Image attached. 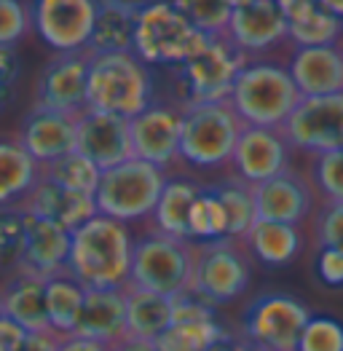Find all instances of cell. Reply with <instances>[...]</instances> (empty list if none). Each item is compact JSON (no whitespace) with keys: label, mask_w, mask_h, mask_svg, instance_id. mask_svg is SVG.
<instances>
[{"label":"cell","mask_w":343,"mask_h":351,"mask_svg":"<svg viewBox=\"0 0 343 351\" xmlns=\"http://www.w3.org/2000/svg\"><path fill=\"white\" fill-rule=\"evenodd\" d=\"M78 153L94 161L102 172L134 156L132 150V129L129 118L102 113V110H84L78 116Z\"/></svg>","instance_id":"obj_16"},{"label":"cell","mask_w":343,"mask_h":351,"mask_svg":"<svg viewBox=\"0 0 343 351\" xmlns=\"http://www.w3.org/2000/svg\"><path fill=\"white\" fill-rule=\"evenodd\" d=\"M289 147L306 153H333L343 147V94L303 97L282 126Z\"/></svg>","instance_id":"obj_12"},{"label":"cell","mask_w":343,"mask_h":351,"mask_svg":"<svg viewBox=\"0 0 343 351\" xmlns=\"http://www.w3.org/2000/svg\"><path fill=\"white\" fill-rule=\"evenodd\" d=\"M25 335L27 332L14 322V319H8V317L0 314V351H16V346L22 343Z\"/></svg>","instance_id":"obj_44"},{"label":"cell","mask_w":343,"mask_h":351,"mask_svg":"<svg viewBox=\"0 0 343 351\" xmlns=\"http://www.w3.org/2000/svg\"><path fill=\"white\" fill-rule=\"evenodd\" d=\"M252 191H255L257 220L298 226L314 206V193L309 180L298 175L295 169H287L260 185H252Z\"/></svg>","instance_id":"obj_19"},{"label":"cell","mask_w":343,"mask_h":351,"mask_svg":"<svg viewBox=\"0 0 343 351\" xmlns=\"http://www.w3.org/2000/svg\"><path fill=\"white\" fill-rule=\"evenodd\" d=\"M43 177L54 180V182L64 185V188H70V191H78V193L94 196L97 188H99V180H102V169H99L94 161H88L84 153L75 150V153L59 158V161H54V164L43 167Z\"/></svg>","instance_id":"obj_33"},{"label":"cell","mask_w":343,"mask_h":351,"mask_svg":"<svg viewBox=\"0 0 343 351\" xmlns=\"http://www.w3.org/2000/svg\"><path fill=\"white\" fill-rule=\"evenodd\" d=\"M134 158L156 164L161 169L172 167L180 158L182 140V108L150 105L140 116L129 121Z\"/></svg>","instance_id":"obj_14"},{"label":"cell","mask_w":343,"mask_h":351,"mask_svg":"<svg viewBox=\"0 0 343 351\" xmlns=\"http://www.w3.org/2000/svg\"><path fill=\"white\" fill-rule=\"evenodd\" d=\"M191 239L193 241L228 239V217H226L223 202L212 191V185L201 191L196 204H193V212H191Z\"/></svg>","instance_id":"obj_34"},{"label":"cell","mask_w":343,"mask_h":351,"mask_svg":"<svg viewBox=\"0 0 343 351\" xmlns=\"http://www.w3.org/2000/svg\"><path fill=\"white\" fill-rule=\"evenodd\" d=\"M252 265L239 239H217L193 244V279L191 293L212 306L233 303L247 293Z\"/></svg>","instance_id":"obj_8"},{"label":"cell","mask_w":343,"mask_h":351,"mask_svg":"<svg viewBox=\"0 0 343 351\" xmlns=\"http://www.w3.org/2000/svg\"><path fill=\"white\" fill-rule=\"evenodd\" d=\"M316 274L327 287H343V252L341 250H319Z\"/></svg>","instance_id":"obj_41"},{"label":"cell","mask_w":343,"mask_h":351,"mask_svg":"<svg viewBox=\"0 0 343 351\" xmlns=\"http://www.w3.org/2000/svg\"><path fill=\"white\" fill-rule=\"evenodd\" d=\"M204 191L199 182L185 180V177H172L164 185V193L158 199V206L153 212V231H161L182 241H193L191 239V212Z\"/></svg>","instance_id":"obj_26"},{"label":"cell","mask_w":343,"mask_h":351,"mask_svg":"<svg viewBox=\"0 0 343 351\" xmlns=\"http://www.w3.org/2000/svg\"><path fill=\"white\" fill-rule=\"evenodd\" d=\"M311 311L287 293L260 295L244 314V341L265 351H298Z\"/></svg>","instance_id":"obj_10"},{"label":"cell","mask_w":343,"mask_h":351,"mask_svg":"<svg viewBox=\"0 0 343 351\" xmlns=\"http://www.w3.org/2000/svg\"><path fill=\"white\" fill-rule=\"evenodd\" d=\"M167 180L169 177L164 175L161 167L132 156L129 161L102 172L99 188L94 193L97 212L126 226L153 217Z\"/></svg>","instance_id":"obj_5"},{"label":"cell","mask_w":343,"mask_h":351,"mask_svg":"<svg viewBox=\"0 0 343 351\" xmlns=\"http://www.w3.org/2000/svg\"><path fill=\"white\" fill-rule=\"evenodd\" d=\"M27 215L22 206H0V268L16 271L25 255Z\"/></svg>","instance_id":"obj_35"},{"label":"cell","mask_w":343,"mask_h":351,"mask_svg":"<svg viewBox=\"0 0 343 351\" xmlns=\"http://www.w3.org/2000/svg\"><path fill=\"white\" fill-rule=\"evenodd\" d=\"M341 51H343V46H341Z\"/></svg>","instance_id":"obj_53"},{"label":"cell","mask_w":343,"mask_h":351,"mask_svg":"<svg viewBox=\"0 0 343 351\" xmlns=\"http://www.w3.org/2000/svg\"><path fill=\"white\" fill-rule=\"evenodd\" d=\"M0 314L25 332H51L46 314V279L29 271H14L0 290Z\"/></svg>","instance_id":"obj_24"},{"label":"cell","mask_w":343,"mask_h":351,"mask_svg":"<svg viewBox=\"0 0 343 351\" xmlns=\"http://www.w3.org/2000/svg\"><path fill=\"white\" fill-rule=\"evenodd\" d=\"M193 279V241H182L161 231H147L134 241L129 287L180 298L191 293Z\"/></svg>","instance_id":"obj_6"},{"label":"cell","mask_w":343,"mask_h":351,"mask_svg":"<svg viewBox=\"0 0 343 351\" xmlns=\"http://www.w3.org/2000/svg\"><path fill=\"white\" fill-rule=\"evenodd\" d=\"M298 351H343V324L333 317H311Z\"/></svg>","instance_id":"obj_37"},{"label":"cell","mask_w":343,"mask_h":351,"mask_svg":"<svg viewBox=\"0 0 343 351\" xmlns=\"http://www.w3.org/2000/svg\"><path fill=\"white\" fill-rule=\"evenodd\" d=\"M314 182L327 202L343 204V147L324 153V156H316Z\"/></svg>","instance_id":"obj_38"},{"label":"cell","mask_w":343,"mask_h":351,"mask_svg":"<svg viewBox=\"0 0 343 351\" xmlns=\"http://www.w3.org/2000/svg\"><path fill=\"white\" fill-rule=\"evenodd\" d=\"M19 70H22V64H19L16 49L14 46H0V84L14 88L16 78H19Z\"/></svg>","instance_id":"obj_42"},{"label":"cell","mask_w":343,"mask_h":351,"mask_svg":"<svg viewBox=\"0 0 343 351\" xmlns=\"http://www.w3.org/2000/svg\"><path fill=\"white\" fill-rule=\"evenodd\" d=\"M86 97L91 110L132 121L153 105V75L134 51L91 54Z\"/></svg>","instance_id":"obj_2"},{"label":"cell","mask_w":343,"mask_h":351,"mask_svg":"<svg viewBox=\"0 0 343 351\" xmlns=\"http://www.w3.org/2000/svg\"><path fill=\"white\" fill-rule=\"evenodd\" d=\"M172 5L209 38H220L228 32L233 11L226 0H172Z\"/></svg>","instance_id":"obj_36"},{"label":"cell","mask_w":343,"mask_h":351,"mask_svg":"<svg viewBox=\"0 0 343 351\" xmlns=\"http://www.w3.org/2000/svg\"><path fill=\"white\" fill-rule=\"evenodd\" d=\"M29 14L38 38L57 54L86 51L99 14V0H32Z\"/></svg>","instance_id":"obj_11"},{"label":"cell","mask_w":343,"mask_h":351,"mask_svg":"<svg viewBox=\"0 0 343 351\" xmlns=\"http://www.w3.org/2000/svg\"><path fill=\"white\" fill-rule=\"evenodd\" d=\"M88 51L54 54L38 75L35 105L67 116H81L88 110Z\"/></svg>","instance_id":"obj_13"},{"label":"cell","mask_w":343,"mask_h":351,"mask_svg":"<svg viewBox=\"0 0 343 351\" xmlns=\"http://www.w3.org/2000/svg\"><path fill=\"white\" fill-rule=\"evenodd\" d=\"M300 99L303 97L287 67L274 62H247L233 84L228 102L247 126L282 129Z\"/></svg>","instance_id":"obj_3"},{"label":"cell","mask_w":343,"mask_h":351,"mask_svg":"<svg viewBox=\"0 0 343 351\" xmlns=\"http://www.w3.org/2000/svg\"><path fill=\"white\" fill-rule=\"evenodd\" d=\"M137 14L113 3L99 0V14L94 22V32L88 40V54H123L134 51Z\"/></svg>","instance_id":"obj_28"},{"label":"cell","mask_w":343,"mask_h":351,"mask_svg":"<svg viewBox=\"0 0 343 351\" xmlns=\"http://www.w3.org/2000/svg\"><path fill=\"white\" fill-rule=\"evenodd\" d=\"M226 3L230 5V11H236V8H241V5H250L252 0H226Z\"/></svg>","instance_id":"obj_51"},{"label":"cell","mask_w":343,"mask_h":351,"mask_svg":"<svg viewBox=\"0 0 343 351\" xmlns=\"http://www.w3.org/2000/svg\"><path fill=\"white\" fill-rule=\"evenodd\" d=\"M70 247H73V234L67 228H62V226L51 223V220L27 215L25 255H22V265L19 268L49 279V276H54L59 271H67Z\"/></svg>","instance_id":"obj_23"},{"label":"cell","mask_w":343,"mask_h":351,"mask_svg":"<svg viewBox=\"0 0 343 351\" xmlns=\"http://www.w3.org/2000/svg\"><path fill=\"white\" fill-rule=\"evenodd\" d=\"M62 338L54 332H27L16 351H59Z\"/></svg>","instance_id":"obj_43"},{"label":"cell","mask_w":343,"mask_h":351,"mask_svg":"<svg viewBox=\"0 0 343 351\" xmlns=\"http://www.w3.org/2000/svg\"><path fill=\"white\" fill-rule=\"evenodd\" d=\"M212 38L196 29L174 5L172 0H158L137 14L134 32V54L145 64H177L201 54Z\"/></svg>","instance_id":"obj_7"},{"label":"cell","mask_w":343,"mask_h":351,"mask_svg":"<svg viewBox=\"0 0 343 351\" xmlns=\"http://www.w3.org/2000/svg\"><path fill=\"white\" fill-rule=\"evenodd\" d=\"M247 250L265 265H287L292 263L300 252V234L298 226L287 223H271V220H257L252 231L241 239Z\"/></svg>","instance_id":"obj_29"},{"label":"cell","mask_w":343,"mask_h":351,"mask_svg":"<svg viewBox=\"0 0 343 351\" xmlns=\"http://www.w3.org/2000/svg\"><path fill=\"white\" fill-rule=\"evenodd\" d=\"M289 143L282 129H263V126H244L241 137L233 150V169L250 185H260L271 177L289 169Z\"/></svg>","instance_id":"obj_15"},{"label":"cell","mask_w":343,"mask_h":351,"mask_svg":"<svg viewBox=\"0 0 343 351\" xmlns=\"http://www.w3.org/2000/svg\"><path fill=\"white\" fill-rule=\"evenodd\" d=\"M59 351H113L108 343H99V341H88L84 335H70V338H62Z\"/></svg>","instance_id":"obj_45"},{"label":"cell","mask_w":343,"mask_h":351,"mask_svg":"<svg viewBox=\"0 0 343 351\" xmlns=\"http://www.w3.org/2000/svg\"><path fill=\"white\" fill-rule=\"evenodd\" d=\"M247 64V54L230 43L228 35L212 38L206 49L180 67V86L188 102H228L233 84Z\"/></svg>","instance_id":"obj_9"},{"label":"cell","mask_w":343,"mask_h":351,"mask_svg":"<svg viewBox=\"0 0 343 351\" xmlns=\"http://www.w3.org/2000/svg\"><path fill=\"white\" fill-rule=\"evenodd\" d=\"M8 102H11V86H3L0 84V110H5Z\"/></svg>","instance_id":"obj_50"},{"label":"cell","mask_w":343,"mask_h":351,"mask_svg":"<svg viewBox=\"0 0 343 351\" xmlns=\"http://www.w3.org/2000/svg\"><path fill=\"white\" fill-rule=\"evenodd\" d=\"M244 126L230 102H188L182 105L180 158L196 169L230 164Z\"/></svg>","instance_id":"obj_4"},{"label":"cell","mask_w":343,"mask_h":351,"mask_svg":"<svg viewBox=\"0 0 343 351\" xmlns=\"http://www.w3.org/2000/svg\"><path fill=\"white\" fill-rule=\"evenodd\" d=\"M212 191L217 193V199L223 202L226 217H228V239H244L252 231L257 223V206H255V191L250 182H244L241 177H230L217 185H212Z\"/></svg>","instance_id":"obj_31"},{"label":"cell","mask_w":343,"mask_h":351,"mask_svg":"<svg viewBox=\"0 0 343 351\" xmlns=\"http://www.w3.org/2000/svg\"><path fill=\"white\" fill-rule=\"evenodd\" d=\"M16 140L27 147V153L40 167H49L59 158L75 153L78 116H67V113L35 105L22 121Z\"/></svg>","instance_id":"obj_17"},{"label":"cell","mask_w":343,"mask_h":351,"mask_svg":"<svg viewBox=\"0 0 343 351\" xmlns=\"http://www.w3.org/2000/svg\"><path fill=\"white\" fill-rule=\"evenodd\" d=\"M250 349H252L250 341H236L233 335H226L223 341H217L209 351H250Z\"/></svg>","instance_id":"obj_47"},{"label":"cell","mask_w":343,"mask_h":351,"mask_svg":"<svg viewBox=\"0 0 343 351\" xmlns=\"http://www.w3.org/2000/svg\"><path fill=\"white\" fill-rule=\"evenodd\" d=\"M43 167L19 140H0V206H19L40 182Z\"/></svg>","instance_id":"obj_25"},{"label":"cell","mask_w":343,"mask_h":351,"mask_svg":"<svg viewBox=\"0 0 343 351\" xmlns=\"http://www.w3.org/2000/svg\"><path fill=\"white\" fill-rule=\"evenodd\" d=\"M228 332L217 319L209 322H174L156 338L158 351H209Z\"/></svg>","instance_id":"obj_32"},{"label":"cell","mask_w":343,"mask_h":351,"mask_svg":"<svg viewBox=\"0 0 343 351\" xmlns=\"http://www.w3.org/2000/svg\"><path fill=\"white\" fill-rule=\"evenodd\" d=\"M319 5H322L327 14L338 16V19L343 22V0H319Z\"/></svg>","instance_id":"obj_49"},{"label":"cell","mask_w":343,"mask_h":351,"mask_svg":"<svg viewBox=\"0 0 343 351\" xmlns=\"http://www.w3.org/2000/svg\"><path fill=\"white\" fill-rule=\"evenodd\" d=\"M19 206L27 215L51 220L62 228H67L70 234L75 228H81L84 223H88L94 215H99L94 196L70 191V188L59 185L54 180H49V177H40V182L32 188V193Z\"/></svg>","instance_id":"obj_20"},{"label":"cell","mask_w":343,"mask_h":351,"mask_svg":"<svg viewBox=\"0 0 343 351\" xmlns=\"http://www.w3.org/2000/svg\"><path fill=\"white\" fill-rule=\"evenodd\" d=\"M102 3H113V5H121V8H129V11L140 14L143 8L153 5V3H158V0H102Z\"/></svg>","instance_id":"obj_48"},{"label":"cell","mask_w":343,"mask_h":351,"mask_svg":"<svg viewBox=\"0 0 343 351\" xmlns=\"http://www.w3.org/2000/svg\"><path fill=\"white\" fill-rule=\"evenodd\" d=\"M86 303V287L70 274L59 271L46 279V314L49 327L59 338H70L78 332Z\"/></svg>","instance_id":"obj_27"},{"label":"cell","mask_w":343,"mask_h":351,"mask_svg":"<svg viewBox=\"0 0 343 351\" xmlns=\"http://www.w3.org/2000/svg\"><path fill=\"white\" fill-rule=\"evenodd\" d=\"M316 241L322 250H341L343 252V204L327 202L316 220Z\"/></svg>","instance_id":"obj_40"},{"label":"cell","mask_w":343,"mask_h":351,"mask_svg":"<svg viewBox=\"0 0 343 351\" xmlns=\"http://www.w3.org/2000/svg\"><path fill=\"white\" fill-rule=\"evenodd\" d=\"M287 70L300 97L343 94V51L338 46L295 49Z\"/></svg>","instance_id":"obj_22"},{"label":"cell","mask_w":343,"mask_h":351,"mask_svg":"<svg viewBox=\"0 0 343 351\" xmlns=\"http://www.w3.org/2000/svg\"><path fill=\"white\" fill-rule=\"evenodd\" d=\"M126 293H129V314H126L129 338L156 341L164 330H169L172 298L147 293V290H134V287H126Z\"/></svg>","instance_id":"obj_30"},{"label":"cell","mask_w":343,"mask_h":351,"mask_svg":"<svg viewBox=\"0 0 343 351\" xmlns=\"http://www.w3.org/2000/svg\"><path fill=\"white\" fill-rule=\"evenodd\" d=\"M126 314H129L126 287H86L84 314L75 335L113 346L129 335Z\"/></svg>","instance_id":"obj_21"},{"label":"cell","mask_w":343,"mask_h":351,"mask_svg":"<svg viewBox=\"0 0 343 351\" xmlns=\"http://www.w3.org/2000/svg\"><path fill=\"white\" fill-rule=\"evenodd\" d=\"M250 351H265V349H257V346H252V349H250Z\"/></svg>","instance_id":"obj_52"},{"label":"cell","mask_w":343,"mask_h":351,"mask_svg":"<svg viewBox=\"0 0 343 351\" xmlns=\"http://www.w3.org/2000/svg\"><path fill=\"white\" fill-rule=\"evenodd\" d=\"M113 351H158L156 346V341H143V338H123V341H118L110 346Z\"/></svg>","instance_id":"obj_46"},{"label":"cell","mask_w":343,"mask_h":351,"mask_svg":"<svg viewBox=\"0 0 343 351\" xmlns=\"http://www.w3.org/2000/svg\"><path fill=\"white\" fill-rule=\"evenodd\" d=\"M134 239L126 223L94 215L73 231L67 271L84 287H129Z\"/></svg>","instance_id":"obj_1"},{"label":"cell","mask_w":343,"mask_h":351,"mask_svg":"<svg viewBox=\"0 0 343 351\" xmlns=\"http://www.w3.org/2000/svg\"><path fill=\"white\" fill-rule=\"evenodd\" d=\"M32 27L25 0H0V46H16Z\"/></svg>","instance_id":"obj_39"},{"label":"cell","mask_w":343,"mask_h":351,"mask_svg":"<svg viewBox=\"0 0 343 351\" xmlns=\"http://www.w3.org/2000/svg\"><path fill=\"white\" fill-rule=\"evenodd\" d=\"M226 35L244 54H257L289 38V22L279 0H252L230 14Z\"/></svg>","instance_id":"obj_18"}]
</instances>
